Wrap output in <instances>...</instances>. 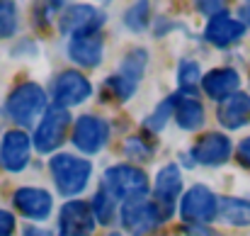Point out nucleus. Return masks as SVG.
<instances>
[{"label":"nucleus","instance_id":"1","mask_svg":"<svg viewBox=\"0 0 250 236\" xmlns=\"http://www.w3.org/2000/svg\"><path fill=\"white\" fill-rule=\"evenodd\" d=\"M44 110H46V95H44L42 85H37V83H22V85H17L10 93L7 102H5V115L17 127H22V132L27 127H32L34 119Z\"/></svg>","mask_w":250,"mask_h":236},{"label":"nucleus","instance_id":"2","mask_svg":"<svg viewBox=\"0 0 250 236\" xmlns=\"http://www.w3.org/2000/svg\"><path fill=\"white\" fill-rule=\"evenodd\" d=\"M104 190L114 200H141L148 192V178L141 168L136 165H112L102 175Z\"/></svg>","mask_w":250,"mask_h":236},{"label":"nucleus","instance_id":"3","mask_svg":"<svg viewBox=\"0 0 250 236\" xmlns=\"http://www.w3.org/2000/svg\"><path fill=\"white\" fill-rule=\"evenodd\" d=\"M90 173H92V165L85 158H78L73 154H56L51 158L54 183H56L59 192L66 195V197H73V195L83 192V188L90 180Z\"/></svg>","mask_w":250,"mask_h":236},{"label":"nucleus","instance_id":"4","mask_svg":"<svg viewBox=\"0 0 250 236\" xmlns=\"http://www.w3.org/2000/svg\"><path fill=\"white\" fill-rule=\"evenodd\" d=\"M146 61H148L146 49H131V51L122 59L119 71L104 80V90H109V93H112V97H114V100H119V102L129 100V97L134 95V90H136L139 80L144 78Z\"/></svg>","mask_w":250,"mask_h":236},{"label":"nucleus","instance_id":"5","mask_svg":"<svg viewBox=\"0 0 250 236\" xmlns=\"http://www.w3.org/2000/svg\"><path fill=\"white\" fill-rule=\"evenodd\" d=\"M166 217H170V212H166L158 202H148L146 197L141 200H129L122 207V224L126 232L136 236L148 234L153 227H158Z\"/></svg>","mask_w":250,"mask_h":236},{"label":"nucleus","instance_id":"6","mask_svg":"<svg viewBox=\"0 0 250 236\" xmlns=\"http://www.w3.org/2000/svg\"><path fill=\"white\" fill-rule=\"evenodd\" d=\"M68 124H71V115H68L66 107H59V105L49 107V110L44 112V117H42L37 132H34V146H37V151H39V154H51V151H56V149L63 144V139H66Z\"/></svg>","mask_w":250,"mask_h":236},{"label":"nucleus","instance_id":"7","mask_svg":"<svg viewBox=\"0 0 250 236\" xmlns=\"http://www.w3.org/2000/svg\"><path fill=\"white\" fill-rule=\"evenodd\" d=\"M219 214V197L207 185H194L180 202V217L187 224H209Z\"/></svg>","mask_w":250,"mask_h":236},{"label":"nucleus","instance_id":"8","mask_svg":"<svg viewBox=\"0 0 250 236\" xmlns=\"http://www.w3.org/2000/svg\"><path fill=\"white\" fill-rule=\"evenodd\" d=\"M109 139V124L102 117L83 115L73 129V144L85 154H97Z\"/></svg>","mask_w":250,"mask_h":236},{"label":"nucleus","instance_id":"9","mask_svg":"<svg viewBox=\"0 0 250 236\" xmlns=\"http://www.w3.org/2000/svg\"><path fill=\"white\" fill-rule=\"evenodd\" d=\"M92 85L81 71H66L54 80V100L59 107H73L90 97Z\"/></svg>","mask_w":250,"mask_h":236},{"label":"nucleus","instance_id":"10","mask_svg":"<svg viewBox=\"0 0 250 236\" xmlns=\"http://www.w3.org/2000/svg\"><path fill=\"white\" fill-rule=\"evenodd\" d=\"M32 154V142L22 129H12L2 137L0 144V165L10 173H20L24 170V165L29 163Z\"/></svg>","mask_w":250,"mask_h":236},{"label":"nucleus","instance_id":"11","mask_svg":"<svg viewBox=\"0 0 250 236\" xmlns=\"http://www.w3.org/2000/svg\"><path fill=\"white\" fill-rule=\"evenodd\" d=\"M233 144L226 134L221 132H209L204 137L197 139V144L192 146V158L202 165H221L231 158Z\"/></svg>","mask_w":250,"mask_h":236},{"label":"nucleus","instance_id":"12","mask_svg":"<svg viewBox=\"0 0 250 236\" xmlns=\"http://www.w3.org/2000/svg\"><path fill=\"white\" fill-rule=\"evenodd\" d=\"M59 229L63 236H92L95 214L85 202H66L59 214Z\"/></svg>","mask_w":250,"mask_h":236},{"label":"nucleus","instance_id":"13","mask_svg":"<svg viewBox=\"0 0 250 236\" xmlns=\"http://www.w3.org/2000/svg\"><path fill=\"white\" fill-rule=\"evenodd\" d=\"M104 15L90 5H71L59 17V29L63 34H83V32H100Z\"/></svg>","mask_w":250,"mask_h":236},{"label":"nucleus","instance_id":"14","mask_svg":"<svg viewBox=\"0 0 250 236\" xmlns=\"http://www.w3.org/2000/svg\"><path fill=\"white\" fill-rule=\"evenodd\" d=\"M12 205L29 219H37V222H44L49 214H51V207H54V200L46 190L42 188H20L15 195H12Z\"/></svg>","mask_w":250,"mask_h":236},{"label":"nucleus","instance_id":"15","mask_svg":"<svg viewBox=\"0 0 250 236\" xmlns=\"http://www.w3.org/2000/svg\"><path fill=\"white\" fill-rule=\"evenodd\" d=\"M68 56L85 69H95L102 61V34L100 32H83L73 34L68 44Z\"/></svg>","mask_w":250,"mask_h":236},{"label":"nucleus","instance_id":"16","mask_svg":"<svg viewBox=\"0 0 250 236\" xmlns=\"http://www.w3.org/2000/svg\"><path fill=\"white\" fill-rule=\"evenodd\" d=\"M243 34H246V24L241 20H233L229 12H221V15L211 17L207 29H204L207 42H211L214 47H231Z\"/></svg>","mask_w":250,"mask_h":236},{"label":"nucleus","instance_id":"17","mask_svg":"<svg viewBox=\"0 0 250 236\" xmlns=\"http://www.w3.org/2000/svg\"><path fill=\"white\" fill-rule=\"evenodd\" d=\"M182 190V175H180V168L175 163H167L158 170L156 175V188H153V195L158 200V205L166 210V212H172V205H175V197L180 195Z\"/></svg>","mask_w":250,"mask_h":236},{"label":"nucleus","instance_id":"18","mask_svg":"<svg viewBox=\"0 0 250 236\" xmlns=\"http://www.w3.org/2000/svg\"><path fill=\"white\" fill-rule=\"evenodd\" d=\"M238 85H241V76L233 69H214V71H209L202 78L204 93L209 97H214V100H226V97L236 95Z\"/></svg>","mask_w":250,"mask_h":236},{"label":"nucleus","instance_id":"19","mask_svg":"<svg viewBox=\"0 0 250 236\" xmlns=\"http://www.w3.org/2000/svg\"><path fill=\"white\" fill-rule=\"evenodd\" d=\"M219 122L226 129H241L250 122V95L248 93H236L226 97L219 107Z\"/></svg>","mask_w":250,"mask_h":236},{"label":"nucleus","instance_id":"20","mask_svg":"<svg viewBox=\"0 0 250 236\" xmlns=\"http://www.w3.org/2000/svg\"><path fill=\"white\" fill-rule=\"evenodd\" d=\"M175 119L185 132H194L204 124V107L197 97L189 95H180L175 102Z\"/></svg>","mask_w":250,"mask_h":236},{"label":"nucleus","instance_id":"21","mask_svg":"<svg viewBox=\"0 0 250 236\" xmlns=\"http://www.w3.org/2000/svg\"><path fill=\"white\" fill-rule=\"evenodd\" d=\"M219 214L233 227L250 224V200L241 197H219Z\"/></svg>","mask_w":250,"mask_h":236},{"label":"nucleus","instance_id":"22","mask_svg":"<svg viewBox=\"0 0 250 236\" xmlns=\"http://www.w3.org/2000/svg\"><path fill=\"white\" fill-rule=\"evenodd\" d=\"M92 214L97 217V222L100 224H112L114 222V214H117V200L104 190V188H100V192L95 195V200H92Z\"/></svg>","mask_w":250,"mask_h":236},{"label":"nucleus","instance_id":"23","mask_svg":"<svg viewBox=\"0 0 250 236\" xmlns=\"http://www.w3.org/2000/svg\"><path fill=\"white\" fill-rule=\"evenodd\" d=\"M175 102H177V97H175V95H172V97H166V100L153 110V115H148V117H146L144 127H146V129H151V132H161V129L166 127L167 117H170V115H175Z\"/></svg>","mask_w":250,"mask_h":236},{"label":"nucleus","instance_id":"24","mask_svg":"<svg viewBox=\"0 0 250 236\" xmlns=\"http://www.w3.org/2000/svg\"><path fill=\"white\" fill-rule=\"evenodd\" d=\"M199 83V64L197 61H180L177 66V85L182 88V95L194 93L192 88H197Z\"/></svg>","mask_w":250,"mask_h":236},{"label":"nucleus","instance_id":"25","mask_svg":"<svg viewBox=\"0 0 250 236\" xmlns=\"http://www.w3.org/2000/svg\"><path fill=\"white\" fill-rule=\"evenodd\" d=\"M17 32V7L10 0H0V39H7Z\"/></svg>","mask_w":250,"mask_h":236},{"label":"nucleus","instance_id":"26","mask_svg":"<svg viewBox=\"0 0 250 236\" xmlns=\"http://www.w3.org/2000/svg\"><path fill=\"white\" fill-rule=\"evenodd\" d=\"M148 10H151V7H148V2H136V5H131V7H129V12L124 15L126 27H129V29H134V32L146 29L148 17H151V12H148Z\"/></svg>","mask_w":250,"mask_h":236},{"label":"nucleus","instance_id":"27","mask_svg":"<svg viewBox=\"0 0 250 236\" xmlns=\"http://www.w3.org/2000/svg\"><path fill=\"white\" fill-rule=\"evenodd\" d=\"M126 154L131 158H141V161H148V158L153 156V149L144 142V139H139V137H131V139H126Z\"/></svg>","mask_w":250,"mask_h":236},{"label":"nucleus","instance_id":"28","mask_svg":"<svg viewBox=\"0 0 250 236\" xmlns=\"http://www.w3.org/2000/svg\"><path fill=\"white\" fill-rule=\"evenodd\" d=\"M12 232H15V217L0 210V236H12Z\"/></svg>","mask_w":250,"mask_h":236},{"label":"nucleus","instance_id":"29","mask_svg":"<svg viewBox=\"0 0 250 236\" xmlns=\"http://www.w3.org/2000/svg\"><path fill=\"white\" fill-rule=\"evenodd\" d=\"M197 10H199V12H204V15L216 17V15L226 12V5H224V2H197Z\"/></svg>","mask_w":250,"mask_h":236},{"label":"nucleus","instance_id":"30","mask_svg":"<svg viewBox=\"0 0 250 236\" xmlns=\"http://www.w3.org/2000/svg\"><path fill=\"white\" fill-rule=\"evenodd\" d=\"M238 161H241L246 168H250V137L248 139H243L241 146H238Z\"/></svg>","mask_w":250,"mask_h":236},{"label":"nucleus","instance_id":"31","mask_svg":"<svg viewBox=\"0 0 250 236\" xmlns=\"http://www.w3.org/2000/svg\"><path fill=\"white\" fill-rule=\"evenodd\" d=\"M241 22H243V24H250V2H246V5L241 7Z\"/></svg>","mask_w":250,"mask_h":236},{"label":"nucleus","instance_id":"32","mask_svg":"<svg viewBox=\"0 0 250 236\" xmlns=\"http://www.w3.org/2000/svg\"><path fill=\"white\" fill-rule=\"evenodd\" d=\"M24 236H49L46 232H42V229H27V234Z\"/></svg>","mask_w":250,"mask_h":236},{"label":"nucleus","instance_id":"33","mask_svg":"<svg viewBox=\"0 0 250 236\" xmlns=\"http://www.w3.org/2000/svg\"><path fill=\"white\" fill-rule=\"evenodd\" d=\"M109 236H124V234H119V232H112V234H109Z\"/></svg>","mask_w":250,"mask_h":236}]
</instances>
